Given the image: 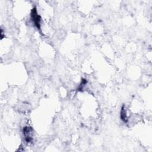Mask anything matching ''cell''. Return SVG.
Segmentation results:
<instances>
[{"mask_svg":"<svg viewBox=\"0 0 152 152\" xmlns=\"http://www.w3.org/2000/svg\"><path fill=\"white\" fill-rule=\"evenodd\" d=\"M32 129L30 127L26 126L23 128V134L25 137V140L27 142H30L32 140L31 137Z\"/></svg>","mask_w":152,"mask_h":152,"instance_id":"7a4b0ae2","label":"cell"},{"mask_svg":"<svg viewBox=\"0 0 152 152\" xmlns=\"http://www.w3.org/2000/svg\"><path fill=\"white\" fill-rule=\"evenodd\" d=\"M31 20L33 21V22L34 23L35 26L37 27V29L40 30V21H41V18L39 15H38L37 12V10L36 8L34 7L31 10Z\"/></svg>","mask_w":152,"mask_h":152,"instance_id":"6da1fadb","label":"cell"},{"mask_svg":"<svg viewBox=\"0 0 152 152\" xmlns=\"http://www.w3.org/2000/svg\"><path fill=\"white\" fill-rule=\"evenodd\" d=\"M121 119L124 121V122H126L127 121V116H126V112L125 108V106H122L121 110Z\"/></svg>","mask_w":152,"mask_h":152,"instance_id":"3957f363","label":"cell"}]
</instances>
